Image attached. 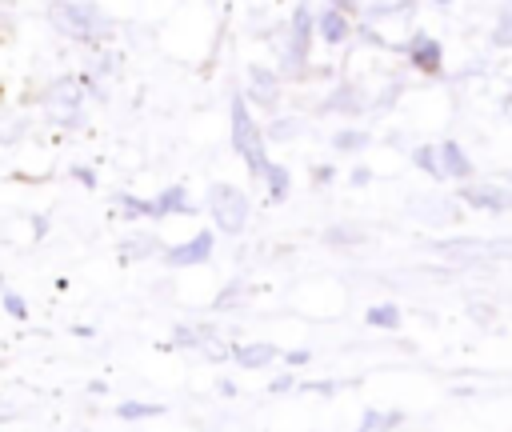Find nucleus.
<instances>
[{"label": "nucleus", "mask_w": 512, "mask_h": 432, "mask_svg": "<svg viewBox=\"0 0 512 432\" xmlns=\"http://www.w3.org/2000/svg\"><path fill=\"white\" fill-rule=\"evenodd\" d=\"M228 128H232V148H236V156L244 160V168H248L252 176H264L268 164H272V156H268V136H264V128L256 124V116H252L244 92H232V100H228Z\"/></svg>", "instance_id": "1"}, {"label": "nucleus", "mask_w": 512, "mask_h": 432, "mask_svg": "<svg viewBox=\"0 0 512 432\" xmlns=\"http://www.w3.org/2000/svg\"><path fill=\"white\" fill-rule=\"evenodd\" d=\"M44 16L52 20L56 32H64V36H72L80 44H104L116 32V20L100 4H68L64 0V4H48Z\"/></svg>", "instance_id": "2"}, {"label": "nucleus", "mask_w": 512, "mask_h": 432, "mask_svg": "<svg viewBox=\"0 0 512 432\" xmlns=\"http://www.w3.org/2000/svg\"><path fill=\"white\" fill-rule=\"evenodd\" d=\"M204 208L212 216V228L224 232V236H240L252 220V200L240 184H228V180H216L208 184V196H204Z\"/></svg>", "instance_id": "3"}, {"label": "nucleus", "mask_w": 512, "mask_h": 432, "mask_svg": "<svg viewBox=\"0 0 512 432\" xmlns=\"http://www.w3.org/2000/svg\"><path fill=\"white\" fill-rule=\"evenodd\" d=\"M312 36H316V8L312 4H296L292 20H288L284 52H280V72L284 76H304L308 52H312Z\"/></svg>", "instance_id": "4"}, {"label": "nucleus", "mask_w": 512, "mask_h": 432, "mask_svg": "<svg viewBox=\"0 0 512 432\" xmlns=\"http://www.w3.org/2000/svg\"><path fill=\"white\" fill-rule=\"evenodd\" d=\"M460 204H468L472 212H512V188L496 184V180H472L460 184Z\"/></svg>", "instance_id": "5"}, {"label": "nucleus", "mask_w": 512, "mask_h": 432, "mask_svg": "<svg viewBox=\"0 0 512 432\" xmlns=\"http://www.w3.org/2000/svg\"><path fill=\"white\" fill-rule=\"evenodd\" d=\"M352 12H356V4H328V8H320L316 12V36H320V44H328V48L348 44L352 32H356Z\"/></svg>", "instance_id": "6"}, {"label": "nucleus", "mask_w": 512, "mask_h": 432, "mask_svg": "<svg viewBox=\"0 0 512 432\" xmlns=\"http://www.w3.org/2000/svg\"><path fill=\"white\" fill-rule=\"evenodd\" d=\"M400 52L408 56V64H412L420 76H440V72H444V44H440L432 32H412Z\"/></svg>", "instance_id": "7"}, {"label": "nucleus", "mask_w": 512, "mask_h": 432, "mask_svg": "<svg viewBox=\"0 0 512 432\" xmlns=\"http://www.w3.org/2000/svg\"><path fill=\"white\" fill-rule=\"evenodd\" d=\"M212 248H216V232H212V228H200L192 240L164 248V260H168L172 268H196V264H208V260H212Z\"/></svg>", "instance_id": "8"}, {"label": "nucleus", "mask_w": 512, "mask_h": 432, "mask_svg": "<svg viewBox=\"0 0 512 432\" xmlns=\"http://www.w3.org/2000/svg\"><path fill=\"white\" fill-rule=\"evenodd\" d=\"M408 208L420 224H432V228H444V224L460 220V200H448V196H412Z\"/></svg>", "instance_id": "9"}, {"label": "nucleus", "mask_w": 512, "mask_h": 432, "mask_svg": "<svg viewBox=\"0 0 512 432\" xmlns=\"http://www.w3.org/2000/svg\"><path fill=\"white\" fill-rule=\"evenodd\" d=\"M244 100H256L260 108H276L280 104V72H272L268 64H248V92Z\"/></svg>", "instance_id": "10"}, {"label": "nucleus", "mask_w": 512, "mask_h": 432, "mask_svg": "<svg viewBox=\"0 0 512 432\" xmlns=\"http://www.w3.org/2000/svg\"><path fill=\"white\" fill-rule=\"evenodd\" d=\"M284 352L272 344V340H244V344H232V360L244 368V372H264L280 360Z\"/></svg>", "instance_id": "11"}, {"label": "nucleus", "mask_w": 512, "mask_h": 432, "mask_svg": "<svg viewBox=\"0 0 512 432\" xmlns=\"http://www.w3.org/2000/svg\"><path fill=\"white\" fill-rule=\"evenodd\" d=\"M440 168H444V180H460V184H472V156L464 152L460 140H440Z\"/></svg>", "instance_id": "12"}, {"label": "nucleus", "mask_w": 512, "mask_h": 432, "mask_svg": "<svg viewBox=\"0 0 512 432\" xmlns=\"http://www.w3.org/2000/svg\"><path fill=\"white\" fill-rule=\"evenodd\" d=\"M192 212H196V204H192V196H188L184 184H168V188H160V192L152 196V220H164V216H192Z\"/></svg>", "instance_id": "13"}, {"label": "nucleus", "mask_w": 512, "mask_h": 432, "mask_svg": "<svg viewBox=\"0 0 512 432\" xmlns=\"http://www.w3.org/2000/svg\"><path fill=\"white\" fill-rule=\"evenodd\" d=\"M368 100H364V92L356 88V84H336L328 96H324V104H320V112H344V116H356L360 108H364Z\"/></svg>", "instance_id": "14"}, {"label": "nucleus", "mask_w": 512, "mask_h": 432, "mask_svg": "<svg viewBox=\"0 0 512 432\" xmlns=\"http://www.w3.org/2000/svg\"><path fill=\"white\" fill-rule=\"evenodd\" d=\"M364 324H368V328H380V332H400V324H404V308L392 304V300L372 304V308H364Z\"/></svg>", "instance_id": "15"}, {"label": "nucleus", "mask_w": 512, "mask_h": 432, "mask_svg": "<svg viewBox=\"0 0 512 432\" xmlns=\"http://www.w3.org/2000/svg\"><path fill=\"white\" fill-rule=\"evenodd\" d=\"M404 424V412L400 408H364L356 432H392Z\"/></svg>", "instance_id": "16"}, {"label": "nucleus", "mask_w": 512, "mask_h": 432, "mask_svg": "<svg viewBox=\"0 0 512 432\" xmlns=\"http://www.w3.org/2000/svg\"><path fill=\"white\" fill-rule=\"evenodd\" d=\"M260 180H264V192H268V200H272V204H284V200L292 196V172H288L284 164H276V160H272V164H268V172H264Z\"/></svg>", "instance_id": "17"}, {"label": "nucleus", "mask_w": 512, "mask_h": 432, "mask_svg": "<svg viewBox=\"0 0 512 432\" xmlns=\"http://www.w3.org/2000/svg\"><path fill=\"white\" fill-rule=\"evenodd\" d=\"M412 164H416L432 184H444V168H440V148H436V144H416V148H412Z\"/></svg>", "instance_id": "18"}, {"label": "nucleus", "mask_w": 512, "mask_h": 432, "mask_svg": "<svg viewBox=\"0 0 512 432\" xmlns=\"http://www.w3.org/2000/svg\"><path fill=\"white\" fill-rule=\"evenodd\" d=\"M120 256L124 260H148V256H164V248H160V240L152 232H144V236H128L120 244Z\"/></svg>", "instance_id": "19"}, {"label": "nucleus", "mask_w": 512, "mask_h": 432, "mask_svg": "<svg viewBox=\"0 0 512 432\" xmlns=\"http://www.w3.org/2000/svg\"><path fill=\"white\" fill-rule=\"evenodd\" d=\"M368 144H372V132H364V128H336V132H332V148H336V152L356 156V152H364Z\"/></svg>", "instance_id": "20"}, {"label": "nucleus", "mask_w": 512, "mask_h": 432, "mask_svg": "<svg viewBox=\"0 0 512 432\" xmlns=\"http://www.w3.org/2000/svg\"><path fill=\"white\" fill-rule=\"evenodd\" d=\"M116 416L120 420H152V416H164V404H156V400H124V404H116Z\"/></svg>", "instance_id": "21"}, {"label": "nucleus", "mask_w": 512, "mask_h": 432, "mask_svg": "<svg viewBox=\"0 0 512 432\" xmlns=\"http://www.w3.org/2000/svg\"><path fill=\"white\" fill-rule=\"evenodd\" d=\"M116 208H120V216H128V220L152 216V200H144V196H132V192H120V196H116Z\"/></svg>", "instance_id": "22"}, {"label": "nucleus", "mask_w": 512, "mask_h": 432, "mask_svg": "<svg viewBox=\"0 0 512 432\" xmlns=\"http://www.w3.org/2000/svg\"><path fill=\"white\" fill-rule=\"evenodd\" d=\"M492 48H512V4H504L496 12V24H492Z\"/></svg>", "instance_id": "23"}, {"label": "nucleus", "mask_w": 512, "mask_h": 432, "mask_svg": "<svg viewBox=\"0 0 512 432\" xmlns=\"http://www.w3.org/2000/svg\"><path fill=\"white\" fill-rule=\"evenodd\" d=\"M324 244L328 248H352V244H364V236L356 228H348V224H336V228L324 232Z\"/></svg>", "instance_id": "24"}, {"label": "nucleus", "mask_w": 512, "mask_h": 432, "mask_svg": "<svg viewBox=\"0 0 512 432\" xmlns=\"http://www.w3.org/2000/svg\"><path fill=\"white\" fill-rule=\"evenodd\" d=\"M204 332L200 328H192V324H176L172 328V348H204Z\"/></svg>", "instance_id": "25"}, {"label": "nucleus", "mask_w": 512, "mask_h": 432, "mask_svg": "<svg viewBox=\"0 0 512 432\" xmlns=\"http://www.w3.org/2000/svg\"><path fill=\"white\" fill-rule=\"evenodd\" d=\"M0 300H4V312H8L12 320H24V316H28V300H24L20 292H12V288H8Z\"/></svg>", "instance_id": "26"}, {"label": "nucleus", "mask_w": 512, "mask_h": 432, "mask_svg": "<svg viewBox=\"0 0 512 432\" xmlns=\"http://www.w3.org/2000/svg\"><path fill=\"white\" fill-rule=\"evenodd\" d=\"M280 360H284L288 368H304V364L312 360V352H308V348H288V352H284Z\"/></svg>", "instance_id": "27"}, {"label": "nucleus", "mask_w": 512, "mask_h": 432, "mask_svg": "<svg viewBox=\"0 0 512 432\" xmlns=\"http://www.w3.org/2000/svg\"><path fill=\"white\" fill-rule=\"evenodd\" d=\"M288 388H296V376H292V372H280V376H272V380H268V392H276V396H280V392H288Z\"/></svg>", "instance_id": "28"}, {"label": "nucleus", "mask_w": 512, "mask_h": 432, "mask_svg": "<svg viewBox=\"0 0 512 432\" xmlns=\"http://www.w3.org/2000/svg\"><path fill=\"white\" fill-rule=\"evenodd\" d=\"M296 128H300L296 120H276L272 124V140H288V136H296Z\"/></svg>", "instance_id": "29"}, {"label": "nucleus", "mask_w": 512, "mask_h": 432, "mask_svg": "<svg viewBox=\"0 0 512 432\" xmlns=\"http://www.w3.org/2000/svg\"><path fill=\"white\" fill-rule=\"evenodd\" d=\"M72 176H76L84 188H96V172H92L88 164H76V168H72Z\"/></svg>", "instance_id": "30"}, {"label": "nucleus", "mask_w": 512, "mask_h": 432, "mask_svg": "<svg viewBox=\"0 0 512 432\" xmlns=\"http://www.w3.org/2000/svg\"><path fill=\"white\" fill-rule=\"evenodd\" d=\"M312 180H316V184H332V180H336V168H332V164H316V168H312Z\"/></svg>", "instance_id": "31"}, {"label": "nucleus", "mask_w": 512, "mask_h": 432, "mask_svg": "<svg viewBox=\"0 0 512 432\" xmlns=\"http://www.w3.org/2000/svg\"><path fill=\"white\" fill-rule=\"evenodd\" d=\"M348 184H352V188H364V184H372V168H352Z\"/></svg>", "instance_id": "32"}, {"label": "nucleus", "mask_w": 512, "mask_h": 432, "mask_svg": "<svg viewBox=\"0 0 512 432\" xmlns=\"http://www.w3.org/2000/svg\"><path fill=\"white\" fill-rule=\"evenodd\" d=\"M44 228H48V220H44V216H36V220H32V232H36V236H44Z\"/></svg>", "instance_id": "33"}, {"label": "nucleus", "mask_w": 512, "mask_h": 432, "mask_svg": "<svg viewBox=\"0 0 512 432\" xmlns=\"http://www.w3.org/2000/svg\"><path fill=\"white\" fill-rule=\"evenodd\" d=\"M4 292H8V288H4V272H0V296H4Z\"/></svg>", "instance_id": "34"}]
</instances>
